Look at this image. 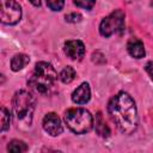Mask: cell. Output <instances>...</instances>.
<instances>
[{
    "label": "cell",
    "instance_id": "1",
    "mask_svg": "<svg viewBox=\"0 0 153 153\" xmlns=\"http://www.w3.org/2000/svg\"><path fill=\"white\" fill-rule=\"evenodd\" d=\"M108 111L116 127L123 134H131L137 128V110L135 102L128 93L118 92L115 94L108 104Z\"/></svg>",
    "mask_w": 153,
    "mask_h": 153
},
{
    "label": "cell",
    "instance_id": "2",
    "mask_svg": "<svg viewBox=\"0 0 153 153\" xmlns=\"http://www.w3.org/2000/svg\"><path fill=\"white\" fill-rule=\"evenodd\" d=\"M57 79V74L54 67L44 61L37 62L35 71L29 79V86L38 93H47Z\"/></svg>",
    "mask_w": 153,
    "mask_h": 153
},
{
    "label": "cell",
    "instance_id": "3",
    "mask_svg": "<svg viewBox=\"0 0 153 153\" xmlns=\"http://www.w3.org/2000/svg\"><path fill=\"white\" fill-rule=\"evenodd\" d=\"M67 127L75 134H85L93 127V117L86 109L74 108L65 112L63 116Z\"/></svg>",
    "mask_w": 153,
    "mask_h": 153
},
{
    "label": "cell",
    "instance_id": "4",
    "mask_svg": "<svg viewBox=\"0 0 153 153\" xmlns=\"http://www.w3.org/2000/svg\"><path fill=\"white\" fill-rule=\"evenodd\" d=\"M35 110V100L31 93L25 90L16 92L13 97V111L18 123L30 126Z\"/></svg>",
    "mask_w": 153,
    "mask_h": 153
},
{
    "label": "cell",
    "instance_id": "5",
    "mask_svg": "<svg viewBox=\"0 0 153 153\" xmlns=\"http://www.w3.org/2000/svg\"><path fill=\"white\" fill-rule=\"evenodd\" d=\"M124 12L121 10H115L108 17H105L100 25L99 32L104 37H110L114 33H120L124 30Z\"/></svg>",
    "mask_w": 153,
    "mask_h": 153
},
{
    "label": "cell",
    "instance_id": "6",
    "mask_svg": "<svg viewBox=\"0 0 153 153\" xmlns=\"http://www.w3.org/2000/svg\"><path fill=\"white\" fill-rule=\"evenodd\" d=\"M1 4V22L7 25L17 24L22 18V8L18 2L13 0H0Z\"/></svg>",
    "mask_w": 153,
    "mask_h": 153
},
{
    "label": "cell",
    "instance_id": "7",
    "mask_svg": "<svg viewBox=\"0 0 153 153\" xmlns=\"http://www.w3.org/2000/svg\"><path fill=\"white\" fill-rule=\"evenodd\" d=\"M43 129L51 136H57L62 133L63 128L61 124V120L54 112H49L43 118Z\"/></svg>",
    "mask_w": 153,
    "mask_h": 153
},
{
    "label": "cell",
    "instance_id": "8",
    "mask_svg": "<svg viewBox=\"0 0 153 153\" xmlns=\"http://www.w3.org/2000/svg\"><path fill=\"white\" fill-rule=\"evenodd\" d=\"M65 53L72 60H80L85 54V45L79 39L66 41V43H65Z\"/></svg>",
    "mask_w": 153,
    "mask_h": 153
},
{
    "label": "cell",
    "instance_id": "9",
    "mask_svg": "<svg viewBox=\"0 0 153 153\" xmlns=\"http://www.w3.org/2000/svg\"><path fill=\"white\" fill-rule=\"evenodd\" d=\"M90 98H91V91L87 82H82L72 93V100L76 104H85L90 100Z\"/></svg>",
    "mask_w": 153,
    "mask_h": 153
},
{
    "label": "cell",
    "instance_id": "10",
    "mask_svg": "<svg viewBox=\"0 0 153 153\" xmlns=\"http://www.w3.org/2000/svg\"><path fill=\"white\" fill-rule=\"evenodd\" d=\"M128 53L135 59H142L145 56V47L143 43L137 38H130L127 43Z\"/></svg>",
    "mask_w": 153,
    "mask_h": 153
},
{
    "label": "cell",
    "instance_id": "11",
    "mask_svg": "<svg viewBox=\"0 0 153 153\" xmlns=\"http://www.w3.org/2000/svg\"><path fill=\"white\" fill-rule=\"evenodd\" d=\"M29 61H30V59H29L27 55H25V54H17L11 60V69L14 71V72H18V71L23 69L29 63Z\"/></svg>",
    "mask_w": 153,
    "mask_h": 153
},
{
    "label": "cell",
    "instance_id": "12",
    "mask_svg": "<svg viewBox=\"0 0 153 153\" xmlns=\"http://www.w3.org/2000/svg\"><path fill=\"white\" fill-rule=\"evenodd\" d=\"M96 131L103 137H108L110 135V129L106 126V123H105V121H104V118H103L100 112H98L97 117H96Z\"/></svg>",
    "mask_w": 153,
    "mask_h": 153
},
{
    "label": "cell",
    "instance_id": "13",
    "mask_svg": "<svg viewBox=\"0 0 153 153\" xmlns=\"http://www.w3.org/2000/svg\"><path fill=\"white\" fill-rule=\"evenodd\" d=\"M59 78L63 84H69L75 79V71L71 66H67L61 71Z\"/></svg>",
    "mask_w": 153,
    "mask_h": 153
},
{
    "label": "cell",
    "instance_id": "14",
    "mask_svg": "<svg viewBox=\"0 0 153 153\" xmlns=\"http://www.w3.org/2000/svg\"><path fill=\"white\" fill-rule=\"evenodd\" d=\"M0 122H1V131H6L11 124V114L5 106H1Z\"/></svg>",
    "mask_w": 153,
    "mask_h": 153
},
{
    "label": "cell",
    "instance_id": "15",
    "mask_svg": "<svg viewBox=\"0 0 153 153\" xmlns=\"http://www.w3.org/2000/svg\"><path fill=\"white\" fill-rule=\"evenodd\" d=\"M7 151L8 152H14V153H22V152H26L27 151V146L20 140H13V141H11L8 143Z\"/></svg>",
    "mask_w": 153,
    "mask_h": 153
},
{
    "label": "cell",
    "instance_id": "16",
    "mask_svg": "<svg viewBox=\"0 0 153 153\" xmlns=\"http://www.w3.org/2000/svg\"><path fill=\"white\" fill-rule=\"evenodd\" d=\"M47 5L53 11H61L65 5V0H47Z\"/></svg>",
    "mask_w": 153,
    "mask_h": 153
},
{
    "label": "cell",
    "instance_id": "17",
    "mask_svg": "<svg viewBox=\"0 0 153 153\" xmlns=\"http://www.w3.org/2000/svg\"><path fill=\"white\" fill-rule=\"evenodd\" d=\"M74 4L78 7H81L85 10H91L94 6L96 0H74Z\"/></svg>",
    "mask_w": 153,
    "mask_h": 153
},
{
    "label": "cell",
    "instance_id": "18",
    "mask_svg": "<svg viewBox=\"0 0 153 153\" xmlns=\"http://www.w3.org/2000/svg\"><path fill=\"white\" fill-rule=\"evenodd\" d=\"M66 20L68 22V23H79L81 19H82V17H81V14H79V13H69V14H66Z\"/></svg>",
    "mask_w": 153,
    "mask_h": 153
},
{
    "label": "cell",
    "instance_id": "19",
    "mask_svg": "<svg viewBox=\"0 0 153 153\" xmlns=\"http://www.w3.org/2000/svg\"><path fill=\"white\" fill-rule=\"evenodd\" d=\"M145 69H146V72L148 73V75L151 76V79L153 80V61H149V62L145 66Z\"/></svg>",
    "mask_w": 153,
    "mask_h": 153
},
{
    "label": "cell",
    "instance_id": "20",
    "mask_svg": "<svg viewBox=\"0 0 153 153\" xmlns=\"http://www.w3.org/2000/svg\"><path fill=\"white\" fill-rule=\"evenodd\" d=\"M33 6H36V7H39L41 6V0H29Z\"/></svg>",
    "mask_w": 153,
    "mask_h": 153
},
{
    "label": "cell",
    "instance_id": "21",
    "mask_svg": "<svg viewBox=\"0 0 153 153\" xmlns=\"http://www.w3.org/2000/svg\"><path fill=\"white\" fill-rule=\"evenodd\" d=\"M152 5H153V2H152Z\"/></svg>",
    "mask_w": 153,
    "mask_h": 153
}]
</instances>
